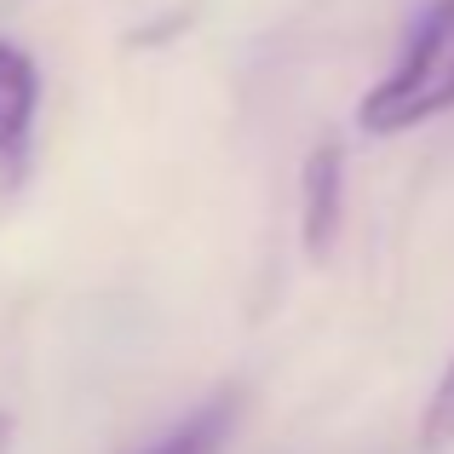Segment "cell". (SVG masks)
Listing matches in <instances>:
<instances>
[{
  "label": "cell",
  "mask_w": 454,
  "mask_h": 454,
  "mask_svg": "<svg viewBox=\"0 0 454 454\" xmlns=\"http://www.w3.org/2000/svg\"><path fill=\"white\" fill-rule=\"evenodd\" d=\"M449 110H454V0H432L397 69L363 92L356 127L374 138H397Z\"/></svg>",
  "instance_id": "obj_1"
},
{
  "label": "cell",
  "mask_w": 454,
  "mask_h": 454,
  "mask_svg": "<svg viewBox=\"0 0 454 454\" xmlns=\"http://www.w3.org/2000/svg\"><path fill=\"white\" fill-rule=\"evenodd\" d=\"M345 219V150L340 145H317L305 155L300 173V224H305V254L322 259L340 236Z\"/></svg>",
  "instance_id": "obj_2"
},
{
  "label": "cell",
  "mask_w": 454,
  "mask_h": 454,
  "mask_svg": "<svg viewBox=\"0 0 454 454\" xmlns=\"http://www.w3.org/2000/svg\"><path fill=\"white\" fill-rule=\"evenodd\" d=\"M35 104H41V75L23 46L0 41V161H18L35 127Z\"/></svg>",
  "instance_id": "obj_3"
},
{
  "label": "cell",
  "mask_w": 454,
  "mask_h": 454,
  "mask_svg": "<svg viewBox=\"0 0 454 454\" xmlns=\"http://www.w3.org/2000/svg\"><path fill=\"white\" fill-rule=\"evenodd\" d=\"M231 426H236V391H224V397L201 403L196 414H184L167 437H155L145 454H219Z\"/></svg>",
  "instance_id": "obj_4"
},
{
  "label": "cell",
  "mask_w": 454,
  "mask_h": 454,
  "mask_svg": "<svg viewBox=\"0 0 454 454\" xmlns=\"http://www.w3.org/2000/svg\"><path fill=\"white\" fill-rule=\"evenodd\" d=\"M449 443H454V356H449L443 380H437L432 403H426V420H420V449L443 454Z\"/></svg>",
  "instance_id": "obj_5"
},
{
  "label": "cell",
  "mask_w": 454,
  "mask_h": 454,
  "mask_svg": "<svg viewBox=\"0 0 454 454\" xmlns=\"http://www.w3.org/2000/svg\"><path fill=\"white\" fill-rule=\"evenodd\" d=\"M6 449H12V414L0 409V454H6Z\"/></svg>",
  "instance_id": "obj_6"
}]
</instances>
